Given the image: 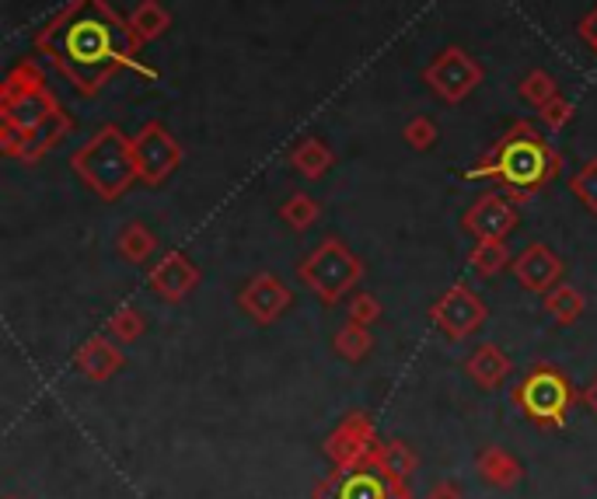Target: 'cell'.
I'll use <instances>...</instances> for the list:
<instances>
[{"label":"cell","mask_w":597,"mask_h":499,"mask_svg":"<svg viewBox=\"0 0 597 499\" xmlns=\"http://www.w3.org/2000/svg\"><path fill=\"white\" fill-rule=\"evenodd\" d=\"M406 140H409L413 147H419V150H427V147L437 140V129H433L430 120H413V123L406 126Z\"/></svg>","instance_id":"obj_30"},{"label":"cell","mask_w":597,"mask_h":499,"mask_svg":"<svg viewBox=\"0 0 597 499\" xmlns=\"http://www.w3.org/2000/svg\"><path fill=\"white\" fill-rule=\"evenodd\" d=\"M283 220L291 224L294 230H304V227H312L315 224V217H318V203L315 200H307V196H301V192H294L291 200L283 203Z\"/></svg>","instance_id":"obj_27"},{"label":"cell","mask_w":597,"mask_h":499,"mask_svg":"<svg viewBox=\"0 0 597 499\" xmlns=\"http://www.w3.org/2000/svg\"><path fill=\"white\" fill-rule=\"evenodd\" d=\"M581 35H584V38H587V43H590V46L597 49V11H594V14L587 18V22L581 25Z\"/></svg>","instance_id":"obj_34"},{"label":"cell","mask_w":597,"mask_h":499,"mask_svg":"<svg viewBox=\"0 0 597 499\" xmlns=\"http://www.w3.org/2000/svg\"><path fill=\"white\" fill-rule=\"evenodd\" d=\"M200 283V273L185 262L182 252H168L158 265L150 269V286H154V294L171 300V304H179L192 286Z\"/></svg>","instance_id":"obj_12"},{"label":"cell","mask_w":597,"mask_h":499,"mask_svg":"<svg viewBox=\"0 0 597 499\" xmlns=\"http://www.w3.org/2000/svg\"><path fill=\"white\" fill-rule=\"evenodd\" d=\"M570 189H573V196L590 209V214H597V158H590L581 171H576Z\"/></svg>","instance_id":"obj_26"},{"label":"cell","mask_w":597,"mask_h":499,"mask_svg":"<svg viewBox=\"0 0 597 499\" xmlns=\"http://www.w3.org/2000/svg\"><path fill=\"white\" fill-rule=\"evenodd\" d=\"M56 112V102H53V94L46 88H35L29 94H22V99H14V102H4V123L14 126V129H22L25 137H29V129H35L38 123L46 120V115Z\"/></svg>","instance_id":"obj_13"},{"label":"cell","mask_w":597,"mask_h":499,"mask_svg":"<svg viewBox=\"0 0 597 499\" xmlns=\"http://www.w3.org/2000/svg\"><path fill=\"white\" fill-rule=\"evenodd\" d=\"M507 245L504 241H478L472 252V269L478 276H496L507 265Z\"/></svg>","instance_id":"obj_24"},{"label":"cell","mask_w":597,"mask_h":499,"mask_svg":"<svg viewBox=\"0 0 597 499\" xmlns=\"http://www.w3.org/2000/svg\"><path fill=\"white\" fill-rule=\"evenodd\" d=\"M133 154H137V171L147 185H161L182 165V147L161 123H147L140 129V137L133 140Z\"/></svg>","instance_id":"obj_5"},{"label":"cell","mask_w":597,"mask_h":499,"mask_svg":"<svg viewBox=\"0 0 597 499\" xmlns=\"http://www.w3.org/2000/svg\"><path fill=\"white\" fill-rule=\"evenodd\" d=\"M123 367V353L105 336H94L85 342V350L77 353V371L91 381H109L115 371Z\"/></svg>","instance_id":"obj_15"},{"label":"cell","mask_w":597,"mask_h":499,"mask_svg":"<svg viewBox=\"0 0 597 499\" xmlns=\"http://www.w3.org/2000/svg\"><path fill=\"white\" fill-rule=\"evenodd\" d=\"M109 332L120 339V342H133L140 332H144V318L133 311V307H123L120 315H112V321H109Z\"/></svg>","instance_id":"obj_29"},{"label":"cell","mask_w":597,"mask_h":499,"mask_svg":"<svg viewBox=\"0 0 597 499\" xmlns=\"http://www.w3.org/2000/svg\"><path fill=\"white\" fill-rule=\"evenodd\" d=\"M378 315H381V307H378V300H374L371 294H357V297L350 300V318H353V321L371 325Z\"/></svg>","instance_id":"obj_31"},{"label":"cell","mask_w":597,"mask_h":499,"mask_svg":"<svg viewBox=\"0 0 597 499\" xmlns=\"http://www.w3.org/2000/svg\"><path fill=\"white\" fill-rule=\"evenodd\" d=\"M510 367H514L510 356L499 350V345H493V342L478 345V350L469 356V377L478 384V388H486V392L499 388L504 377L510 374Z\"/></svg>","instance_id":"obj_16"},{"label":"cell","mask_w":597,"mask_h":499,"mask_svg":"<svg viewBox=\"0 0 597 499\" xmlns=\"http://www.w3.org/2000/svg\"><path fill=\"white\" fill-rule=\"evenodd\" d=\"M584 406H587V409H590V412L597 416V377L590 381V388L584 392Z\"/></svg>","instance_id":"obj_35"},{"label":"cell","mask_w":597,"mask_h":499,"mask_svg":"<svg viewBox=\"0 0 597 499\" xmlns=\"http://www.w3.org/2000/svg\"><path fill=\"white\" fill-rule=\"evenodd\" d=\"M465 227H469V235H475L478 241H504L517 227V209L504 196L489 192V196H483L465 214Z\"/></svg>","instance_id":"obj_11"},{"label":"cell","mask_w":597,"mask_h":499,"mask_svg":"<svg viewBox=\"0 0 597 499\" xmlns=\"http://www.w3.org/2000/svg\"><path fill=\"white\" fill-rule=\"evenodd\" d=\"M378 461H381L384 475H392V478H406L416 468V454L406 444H398V440H395V444H384Z\"/></svg>","instance_id":"obj_25"},{"label":"cell","mask_w":597,"mask_h":499,"mask_svg":"<svg viewBox=\"0 0 597 499\" xmlns=\"http://www.w3.org/2000/svg\"><path fill=\"white\" fill-rule=\"evenodd\" d=\"M475 472L486 478L489 486L496 489H514L517 483L525 478V468H521V461H517L510 451L504 447H483L475 457Z\"/></svg>","instance_id":"obj_14"},{"label":"cell","mask_w":597,"mask_h":499,"mask_svg":"<svg viewBox=\"0 0 597 499\" xmlns=\"http://www.w3.org/2000/svg\"><path fill=\"white\" fill-rule=\"evenodd\" d=\"M67 129H70V120H67V115H64L60 109H56V112L46 115V120L38 123L35 129H29L22 158H38V154H43L46 147H53V140H60Z\"/></svg>","instance_id":"obj_18"},{"label":"cell","mask_w":597,"mask_h":499,"mask_svg":"<svg viewBox=\"0 0 597 499\" xmlns=\"http://www.w3.org/2000/svg\"><path fill=\"white\" fill-rule=\"evenodd\" d=\"M115 248H120V256L133 265H140L147 262L154 252H158V238L150 235V227L140 224V220H129L123 230H120V238H115Z\"/></svg>","instance_id":"obj_17"},{"label":"cell","mask_w":597,"mask_h":499,"mask_svg":"<svg viewBox=\"0 0 597 499\" xmlns=\"http://www.w3.org/2000/svg\"><path fill=\"white\" fill-rule=\"evenodd\" d=\"M427 81L440 99L461 102L478 81H483V67H478L465 49L451 46L427 67Z\"/></svg>","instance_id":"obj_6"},{"label":"cell","mask_w":597,"mask_h":499,"mask_svg":"<svg viewBox=\"0 0 597 499\" xmlns=\"http://www.w3.org/2000/svg\"><path fill=\"white\" fill-rule=\"evenodd\" d=\"M521 401L531 416L545 419V422H560L570 406V384L560 371L542 367L521 384Z\"/></svg>","instance_id":"obj_8"},{"label":"cell","mask_w":597,"mask_h":499,"mask_svg":"<svg viewBox=\"0 0 597 499\" xmlns=\"http://www.w3.org/2000/svg\"><path fill=\"white\" fill-rule=\"evenodd\" d=\"M545 307H549V315L560 321V325H573L576 318L584 315V297L573 291V286L560 283V286H552V291L545 294Z\"/></svg>","instance_id":"obj_21"},{"label":"cell","mask_w":597,"mask_h":499,"mask_svg":"<svg viewBox=\"0 0 597 499\" xmlns=\"http://www.w3.org/2000/svg\"><path fill=\"white\" fill-rule=\"evenodd\" d=\"M360 273H363L360 259L336 238L322 241L315 252L301 262V280L312 286L325 304H336L346 291H353Z\"/></svg>","instance_id":"obj_4"},{"label":"cell","mask_w":597,"mask_h":499,"mask_svg":"<svg viewBox=\"0 0 597 499\" xmlns=\"http://www.w3.org/2000/svg\"><path fill=\"white\" fill-rule=\"evenodd\" d=\"M427 499H465V496H461V486L454 478H440V483L427 492Z\"/></svg>","instance_id":"obj_33"},{"label":"cell","mask_w":597,"mask_h":499,"mask_svg":"<svg viewBox=\"0 0 597 499\" xmlns=\"http://www.w3.org/2000/svg\"><path fill=\"white\" fill-rule=\"evenodd\" d=\"M542 109H545L542 115H545V123H549V126H563V123H570V112H573V109H570L563 99H552V102L542 105Z\"/></svg>","instance_id":"obj_32"},{"label":"cell","mask_w":597,"mask_h":499,"mask_svg":"<svg viewBox=\"0 0 597 499\" xmlns=\"http://www.w3.org/2000/svg\"><path fill=\"white\" fill-rule=\"evenodd\" d=\"M521 94H525L531 105H549L555 99V84H552V77L545 70H534V73L525 77Z\"/></svg>","instance_id":"obj_28"},{"label":"cell","mask_w":597,"mask_h":499,"mask_svg":"<svg viewBox=\"0 0 597 499\" xmlns=\"http://www.w3.org/2000/svg\"><path fill=\"white\" fill-rule=\"evenodd\" d=\"M514 276L525 291L549 294L552 286H560L563 280V259L555 256L549 245H528L525 252L514 259Z\"/></svg>","instance_id":"obj_9"},{"label":"cell","mask_w":597,"mask_h":499,"mask_svg":"<svg viewBox=\"0 0 597 499\" xmlns=\"http://www.w3.org/2000/svg\"><path fill=\"white\" fill-rule=\"evenodd\" d=\"M555 168H560V158H555V150L538 137L531 129V123H517L499 147L493 150V158L486 165H478L469 171V179H483V175H493L499 182H507L514 192H534L542 189L552 175Z\"/></svg>","instance_id":"obj_2"},{"label":"cell","mask_w":597,"mask_h":499,"mask_svg":"<svg viewBox=\"0 0 597 499\" xmlns=\"http://www.w3.org/2000/svg\"><path fill=\"white\" fill-rule=\"evenodd\" d=\"M368 422H360V416H353V422H346V427L329 440V454L339 461V465H350L353 457L363 454V436H368Z\"/></svg>","instance_id":"obj_19"},{"label":"cell","mask_w":597,"mask_h":499,"mask_svg":"<svg viewBox=\"0 0 597 499\" xmlns=\"http://www.w3.org/2000/svg\"><path fill=\"white\" fill-rule=\"evenodd\" d=\"M137 46V32L123 25L105 0H74V8L38 35V49L49 53L85 94L99 91L115 67L133 64Z\"/></svg>","instance_id":"obj_1"},{"label":"cell","mask_w":597,"mask_h":499,"mask_svg":"<svg viewBox=\"0 0 597 499\" xmlns=\"http://www.w3.org/2000/svg\"><path fill=\"white\" fill-rule=\"evenodd\" d=\"M129 29L137 32L140 43H147V38H158L168 29V11L158 4V0H144V4L133 11Z\"/></svg>","instance_id":"obj_23"},{"label":"cell","mask_w":597,"mask_h":499,"mask_svg":"<svg viewBox=\"0 0 597 499\" xmlns=\"http://www.w3.org/2000/svg\"><path fill=\"white\" fill-rule=\"evenodd\" d=\"M433 321L448 339H465L486 321V304L478 294H472L469 286H451V291L437 300Z\"/></svg>","instance_id":"obj_7"},{"label":"cell","mask_w":597,"mask_h":499,"mask_svg":"<svg viewBox=\"0 0 597 499\" xmlns=\"http://www.w3.org/2000/svg\"><path fill=\"white\" fill-rule=\"evenodd\" d=\"M74 171L85 185H91L102 200H120L133 179H140L133 140L120 126H102L94 137L74 154Z\"/></svg>","instance_id":"obj_3"},{"label":"cell","mask_w":597,"mask_h":499,"mask_svg":"<svg viewBox=\"0 0 597 499\" xmlns=\"http://www.w3.org/2000/svg\"><path fill=\"white\" fill-rule=\"evenodd\" d=\"M294 168L301 171V175H307V179H322L325 175V168L333 165V150L325 147L318 137H312V140H304L297 150H294Z\"/></svg>","instance_id":"obj_22"},{"label":"cell","mask_w":597,"mask_h":499,"mask_svg":"<svg viewBox=\"0 0 597 499\" xmlns=\"http://www.w3.org/2000/svg\"><path fill=\"white\" fill-rule=\"evenodd\" d=\"M4 499H18V496H4Z\"/></svg>","instance_id":"obj_36"},{"label":"cell","mask_w":597,"mask_h":499,"mask_svg":"<svg viewBox=\"0 0 597 499\" xmlns=\"http://www.w3.org/2000/svg\"><path fill=\"white\" fill-rule=\"evenodd\" d=\"M336 353L342 356V360H350V363H357V360H363L371 353V345H374V336H371V329L368 325H360V321H346L342 325V332L336 336Z\"/></svg>","instance_id":"obj_20"},{"label":"cell","mask_w":597,"mask_h":499,"mask_svg":"<svg viewBox=\"0 0 597 499\" xmlns=\"http://www.w3.org/2000/svg\"><path fill=\"white\" fill-rule=\"evenodd\" d=\"M291 300H294L291 291H286L273 273H259L256 280H248L245 291H241L245 315L259 325H273L286 307H291Z\"/></svg>","instance_id":"obj_10"}]
</instances>
